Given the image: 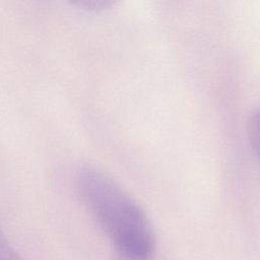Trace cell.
Instances as JSON below:
<instances>
[{
	"label": "cell",
	"instance_id": "cell-1",
	"mask_svg": "<svg viewBox=\"0 0 260 260\" xmlns=\"http://www.w3.org/2000/svg\"><path fill=\"white\" fill-rule=\"evenodd\" d=\"M78 196L111 240L116 260H150L155 236L142 208L111 178L90 168L75 177Z\"/></svg>",
	"mask_w": 260,
	"mask_h": 260
},
{
	"label": "cell",
	"instance_id": "cell-2",
	"mask_svg": "<svg viewBox=\"0 0 260 260\" xmlns=\"http://www.w3.org/2000/svg\"><path fill=\"white\" fill-rule=\"evenodd\" d=\"M248 132L253 148L260 158V110L255 111L249 118Z\"/></svg>",
	"mask_w": 260,
	"mask_h": 260
},
{
	"label": "cell",
	"instance_id": "cell-3",
	"mask_svg": "<svg viewBox=\"0 0 260 260\" xmlns=\"http://www.w3.org/2000/svg\"><path fill=\"white\" fill-rule=\"evenodd\" d=\"M0 260H21L6 239L0 226Z\"/></svg>",
	"mask_w": 260,
	"mask_h": 260
},
{
	"label": "cell",
	"instance_id": "cell-4",
	"mask_svg": "<svg viewBox=\"0 0 260 260\" xmlns=\"http://www.w3.org/2000/svg\"><path fill=\"white\" fill-rule=\"evenodd\" d=\"M74 5H77L83 9H88V10H95V9H101L104 7H107L108 5L111 4L109 1H102V0H79L73 2Z\"/></svg>",
	"mask_w": 260,
	"mask_h": 260
}]
</instances>
